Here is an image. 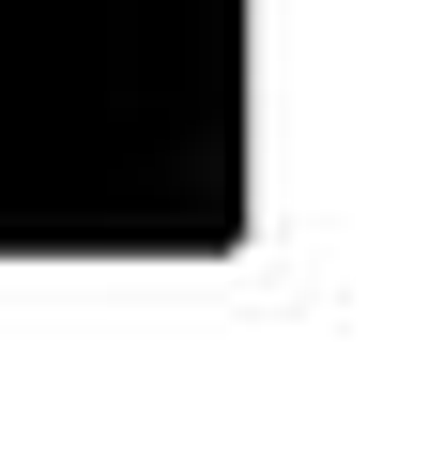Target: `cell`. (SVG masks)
Segmentation results:
<instances>
[]
</instances>
